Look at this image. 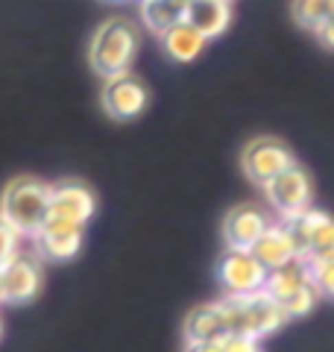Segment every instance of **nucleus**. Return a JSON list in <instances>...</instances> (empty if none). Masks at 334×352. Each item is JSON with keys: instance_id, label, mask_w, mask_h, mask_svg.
<instances>
[{"instance_id": "9d476101", "label": "nucleus", "mask_w": 334, "mask_h": 352, "mask_svg": "<svg viewBox=\"0 0 334 352\" xmlns=\"http://www.w3.org/2000/svg\"><path fill=\"white\" fill-rule=\"evenodd\" d=\"M36 250L47 261H68L82 250V226L62 217H47L36 235Z\"/></svg>"}, {"instance_id": "4468645a", "label": "nucleus", "mask_w": 334, "mask_h": 352, "mask_svg": "<svg viewBox=\"0 0 334 352\" xmlns=\"http://www.w3.org/2000/svg\"><path fill=\"white\" fill-rule=\"evenodd\" d=\"M185 21L208 41L220 38L232 24V0H191L185 6Z\"/></svg>"}, {"instance_id": "bb28decb", "label": "nucleus", "mask_w": 334, "mask_h": 352, "mask_svg": "<svg viewBox=\"0 0 334 352\" xmlns=\"http://www.w3.org/2000/svg\"><path fill=\"white\" fill-rule=\"evenodd\" d=\"M118 3H126V0H118Z\"/></svg>"}, {"instance_id": "1a4fd4ad", "label": "nucleus", "mask_w": 334, "mask_h": 352, "mask_svg": "<svg viewBox=\"0 0 334 352\" xmlns=\"http://www.w3.org/2000/svg\"><path fill=\"white\" fill-rule=\"evenodd\" d=\"M41 291V267L36 258L12 256L6 264H0V302L27 305Z\"/></svg>"}, {"instance_id": "f3484780", "label": "nucleus", "mask_w": 334, "mask_h": 352, "mask_svg": "<svg viewBox=\"0 0 334 352\" xmlns=\"http://www.w3.org/2000/svg\"><path fill=\"white\" fill-rule=\"evenodd\" d=\"M162 44H164V50H167V56H170L173 62H194L199 53L205 50V44L208 38L203 36V32H197L188 21H179L176 27H170L162 36Z\"/></svg>"}, {"instance_id": "0eeeda50", "label": "nucleus", "mask_w": 334, "mask_h": 352, "mask_svg": "<svg viewBox=\"0 0 334 352\" xmlns=\"http://www.w3.org/2000/svg\"><path fill=\"white\" fill-rule=\"evenodd\" d=\"M241 164H243V173L249 176V182L255 185H264L278 176L285 168L293 164V153L287 150L278 138H252L247 147H243V156H241Z\"/></svg>"}, {"instance_id": "39448f33", "label": "nucleus", "mask_w": 334, "mask_h": 352, "mask_svg": "<svg viewBox=\"0 0 334 352\" xmlns=\"http://www.w3.org/2000/svg\"><path fill=\"white\" fill-rule=\"evenodd\" d=\"M264 194H267V203H270L273 212L282 220H287V217H296V214H302L305 208H311L314 182H311L308 170L293 162L291 168H285L282 173L273 176V179L264 185Z\"/></svg>"}, {"instance_id": "ddd939ff", "label": "nucleus", "mask_w": 334, "mask_h": 352, "mask_svg": "<svg viewBox=\"0 0 334 352\" xmlns=\"http://www.w3.org/2000/svg\"><path fill=\"white\" fill-rule=\"evenodd\" d=\"M229 335L220 302H205L188 311L185 317V344H217Z\"/></svg>"}, {"instance_id": "b1692460", "label": "nucleus", "mask_w": 334, "mask_h": 352, "mask_svg": "<svg viewBox=\"0 0 334 352\" xmlns=\"http://www.w3.org/2000/svg\"><path fill=\"white\" fill-rule=\"evenodd\" d=\"M314 36L320 38V44L322 47H329V50H334V12L322 21V24L314 30Z\"/></svg>"}, {"instance_id": "393cba45", "label": "nucleus", "mask_w": 334, "mask_h": 352, "mask_svg": "<svg viewBox=\"0 0 334 352\" xmlns=\"http://www.w3.org/2000/svg\"><path fill=\"white\" fill-rule=\"evenodd\" d=\"M185 352H223L220 344H185Z\"/></svg>"}, {"instance_id": "f8f14e48", "label": "nucleus", "mask_w": 334, "mask_h": 352, "mask_svg": "<svg viewBox=\"0 0 334 352\" xmlns=\"http://www.w3.org/2000/svg\"><path fill=\"white\" fill-rule=\"evenodd\" d=\"M267 226L270 220L258 206H235L223 217V241L229 250H252Z\"/></svg>"}, {"instance_id": "4be33fe9", "label": "nucleus", "mask_w": 334, "mask_h": 352, "mask_svg": "<svg viewBox=\"0 0 334 352\" xmlns=\"http://www.w3.org/2000/svg\"><path fill=\"white\" fill-rule=\"evenodd\" d=\"M18 244H21V235L0 217V264H6L12 256H18Z\"/></svg>"}, {"instance_id": "423d86ee", "label": "nucleus", "mask_w": 334, "mask_h": 352, "mask_svg": "<svg viewBox=\"0 0 334 352\" xmlns=\"http://www.w3.org/2000/svg\"><path fill=\"white\" fill-rule=\"evenodd\" d=\"M100 103H103V112L115 120H132L138 118L150 103V91L135 74H115L106 76L103 82V94H100Z\"/></svg>"}, {"instance_id": "f03ea898", "label": "nucleus", "mask_w": 334, "mask_h": 352, "mask_svg": "<svg viewBox=\"0 0 334 352\" xmlns=\"http://www.w3.org/2000/svg\"><path fill=\"white\" fill-rule=\"evenodd\" d=\"M50 188L38 176H15L0 197V217L18 235H36L50 214Z\"/></svg>"}, {"instance_id": "6ab92c4d", "label": "nucleus", "mask_w": 334, "mask_h": 352, "mask_svg": "<svg viewBox=\"0 0 334 352\" xmlns=\"http://www.w3.org/2000/svg\"><path fill=\"white\" fill-rule=\"evenodd\" d=\"M291 12H293V21L299 27L317 30L322 21L334 12V3H331V0H293Z\"/></svg>"}, {"instance_id": "5701e85b", "label": "nucleus", "mask_w": 334, "mask_h": 352, "mask_svg": "<svg viewBox=\"0 0 334 352\" xmlns=\"http://www.w3.org/2000/svg\"><path fill=\"white\" fill-rule=\"evenodd\" d=\"M223 352H261L258 349V340L249 338V335H226L223 340H217Z\"/></svg>"}, {"instance_id": "6e6552de", "label": "nucleus", "mask_w": 334, "mask_h": 352, "mask_svg": "<svg viewBox=\"0 0 334 352\" xmlns=\"http://www.w3.org/2000/svg\"><path fill=\"white\" fill-rule=\"evenodd\" d=\"M217 276L226 294H255L264 288L267 267L255 258L252 250H229L217 264Z\"/></svg>"}, {"instance_id": "9b49d317", "label": "nucleus", "mask_w": 334, "mask_h": 352, "mask_svg": "<svg viewBox=\"0 0 334 352\" xmlns=\"http://www.w3.org/2000/svg\"><path fill=\"white\" fill-rule=\"evenodd\" d=\"M97 200L88 185L76 182V179H62L50 188V214L47 217H62L71 223L85 226L94 217Z\"/></svg>"}, {"instance_id": "f257e3e1", "label": "nucleus", "mask_w": 334, "mask_h": 352, "mask_svg": "<svg viewBox=\"0 0 334 352\" xmlns=\"http://www.w3.org/2000/svg\"><path fill=\"white\" fill-rule=\"evenodd\" d=\"M226 317L229 335H249L255 340L276 335L287 323V314L278 300H273L264 288L255 294H226L217 300Z\"/></svg>"}, {"instance_id": "cd10ccee", "label": "nucleus", "mask_w": 334, "mask_h": 352, "mask_svg": "<svg viewBox=\"0 0 334 352\" xmlns=\"http://www.w3.org/2000/svg\"><path fill=\"white\" fill-rule=\"evenodd\" d=\"M331 3H334V0H331Z\"/></svg>"}, {"instance_id": "20e7f679", "label": "nucleus", "mask_w": 334, "mask_h": 352, "mask_svg": "<svg viewBox=\"0 0 334 352\" xmlns=\"http://www.w3.org/2000/svg\"><path fill=\"white\" fill-rule=\"evenodd\" d=\"M287 232H291L299 258L305 261H329L334 258V217L320 208H305L302 214L287 217Z\"/></svg>"}, {"instance_id": "412c9836", "label": "nucleus", "mask_w": 334, "mask_h": 352, "mask_svg": "<svg viewBox=\"0 0 334 352\" xmlns=\"http://www.w3.org/2000/svg\"><path fill=\"white\" fill-rule=\"evenodd\" d=\"M311 276H314V285H317L320 296H329V300H334V258L314 261V264H311Z\"/></svg>"}, {"instance_id": "7ed1b4c3", "label": "nucleus", "mask_w": 334, "mask_h": 352, "mask_svg": "<svg viewBox=\"0 0 334 352\" xmlns=\"http://www.w3.org/2000/svg\"><path fill=\"white\" fill-rule=\"evenodd\" d=\"M138 30L129 24L126 18H109L106 24H100L91 36V47H88V62H91L94 74L115 76L132 68L138 53Z\"/></svg>"}, {"instance_id": "a211bd4d", "label": "nucleus", "mask_w": 334, "mask_h": 352, "mask_svg": "<svg viewBox=\"0 0 334 352\" xmlns=\"http://www.w3.org/2000/svg\"><path fill=\"white\" fill-rule=\"evenodd\" d=\"M141 3V21L155 36H164L170 27L185 21V3L179 0H138Z\"/></svg>"}, {"instance_id": "aec40b11", "label": "nucleus", "mask_w": 334, "mask_h": 352, "mask_svg": "<svg viewBox=\"0 0 334 352\" xmlns=\"http://www.w3.org/2000/svg\"><path fill=\"white\" fill-rule=\"evenodd\" d=\"M317 300H320V291H317L314 282H308L305 288H299L296 294H291V296H287V300L282 302L287 320H299V317L311 314V311H314V305H317Z\"/></svg>"}, {"instance_id": "2eb2a0df", "label": "nucleus", "mask_w": 334, "mask_h": 352, "mask_svg": "<svg viewBox=\"0 0 334 352\" xmlns=\"http://www.w3.org/2000/svg\"><path fill=\"white\" fill-rule=\"evenodd\" d=\"M255 258H258L267 270H273V267H282V264H287L291 258H299V252H296V244H293V238L291 232H287V223L282 220V223H270L264 229V235L255 241Z\"/></svg>"}, {"instance_id": "dca6fc26", "label": "nucleus", "mask_w": 334, "mask_h": 352, "mask_svg": "<svg viewBox=\"0 0 334 352\" xmlns=\"http://www.w3.org/2000/svg\"><path fill=\"white\" fill-rule=\"evenodd\" d=\"M308 282H314L311 276V264L305 258H291L282 267H273L267 270V282H264V291L273 296V300L285 302L291 294H296L299 288H305Z\"/></svg>"}, {"instance_id": "a878e982", "label": "nucleus", "mask_w": 334, "mask_h": 352, "mask_svg": "<svg viewBox=\"0 0 334 352\" xmlns=\"http://www.w3.org/2000/svg\"><path fill=\"white\" fill-rule=\"evenodd\" d=\"M179 3H185V6H188V3H191V0H179Z\"/></svg>"}]
</instances>
